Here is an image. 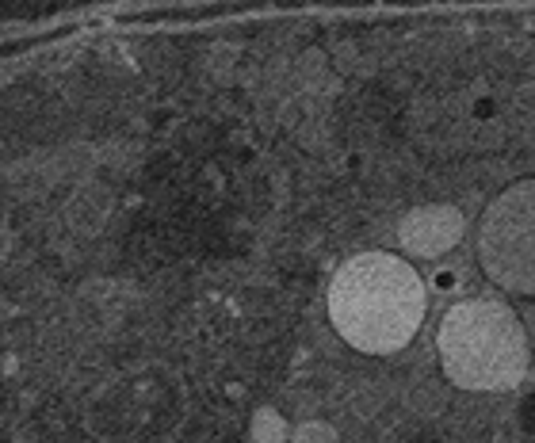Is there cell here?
Listing matches in <instances>:
<instances>
[{"instance_id": "cell-3", "label": "cell", "mask_w": 535, "mask_h": 443, "mask_svg": "<svg viewBox=\"0 0 535 443\" xmlns=\"http://www.w3.org/2000/svg\"><path fill=\"white\" fill-rule=\"evenodd\" d=\"M490 279L516 295H535V180H520L490 203L478 233Z\"/></svg>"}, {"instance_id": "cell-6", "label": "cell", "mask_w": 535, "mask_h": 443, "mask_svg": "<svg viewBox=\"0 0 535 443\" xmlns=\"http://www.w3.org/2000/svg\"><path fill=\"white\" fill-rule=\"evenodd\" d=\"M463 287V272L459 268H436V272L428 275V291H436V295H455Z\"/></svg>"}, {"instance_id": "cell-2", "label": "cell", "mask_w": 535, "mask_h": 443, "mask_svg": "<svg viewBox=\"0 0 535 443\" xmlns=\"http://www.w3.org/2000/svg\"><path fill=\"white\" fill-rule=\"evenodd\" d=\"M440 367L459 390L497 394L528 375V333L513 306L497 298L455 302L436 329Z\"/></svg>"}, {"instance_id": "cell-7", "label": "cell", "mask_w": 535, "mask_h": 443, "mask_svg": "<svg viewBox=\"0 0 535 443\" xmlns=\"http://www.w3.org/2000/svg\"><path fill=\"white\" fill-rule=\"evenodd\" d=\"M295 443H341V440H337V432H333L329 424L306 421L295 428Z\"/></svg>"}, {"instance_id": "cell-1", "label": "cell", "mask_w": 535, "mask_h": 443, "mask_svg": "<svg viewBox=\"0 0 535 443\" xmlns=\"http://www.w3.org/2000/svg\"><path fill=\"white\" fill-rule=\"evenodd\" d=\"M428 283L394 253H360L333 275L329 321L356 352L390 356L421 333Z\"/></svg>"}, {"instance_id": "cell-5", "label": "cell", "mask_w": 535, "mask_h": 443, "mask_svg": "<svg viewBox=\"0 0 535 443\" xmlns=\"http://www.w3.org/2000/svg\"><path fill=\"white\" fill-rule=\"evenodd\" d=\"M287 436H291V428H287L279 409L264 405V409L253 413V440L257 443H287Z\"/></svg>"}, {"instance_id": "cell-4", "label": "cell", "mask_w": 535, "mask_h": 443, "mask_svg": "<svg viewBox=\"0 0 535 443\" xmlns=\"http://www.w3.org/2000/svg\"><path fill=\"white\" fill-rule=\"evenodd\" d=\"M463 237H467V214L451 203H421L398 222V245L413 260H440Z\"/></svg>"}]
</instances>
